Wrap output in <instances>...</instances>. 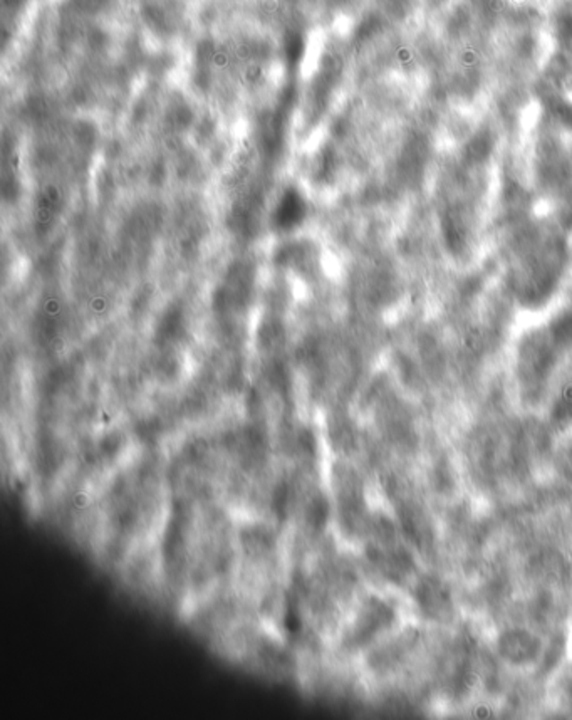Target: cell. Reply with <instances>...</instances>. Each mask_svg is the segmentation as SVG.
Returning <instances> with one entry per match:
<instances>
[{
    "instance_id": "3957f363",
    "label": "cell",
    "mask_w": 572,
    "mask_h": 720,
    "mask_svg": "<svg viewBox=\"0 0 572 720\" xmlns=\"http://www.w3.org/2000/svg\"><path fill=\"white\" fill-rule=\"evenodd\" d=\"M499 647H500L502 656H506L510 662H516V664L529 662V658L537 656L541 650V643L534 635L527 631H517V630L507 633L506 637L502 635Z\"/></svg>"
},
{
    "instance_id": "6da1fadb",
    "label": "cell",
    "mask_w": 572,
    "mask_h": 720,
    "mask_svg": "<svg viewBox=\"0 0 572 720\" xmlns=\"http://www.w3.org/2000/svg\"><path fill=\"white\" fill-rule=\"evenodd\" d=\"M551 418L559 425L572 424V353L551 385Z\"/></svg>"
},
{
    "instance_id": "277c9868",
    "label": "cell",
    "mask_w": 572,
    "mask_h": 720,
    "mask_svg": "<svg viewBox=\"0 0 572 720\" xmlns=\"http://www.w3.org/2000/svg\"><path fill=\"white\" fill-rule=\"evenodd\" d=\"M416 600L425 613L433 616H440L450 608L448 589L435 579H422V583L416 587Z\"/></svg>"
},
{
    "instance_id": "5b68a950",
    "label": "cell",
    "mask_w": 572,
    "mask_h": 720,
    "mask_svg": "<svg viewBox=\"0 0 572 720\" xmlns=\"http://www.w3.org/2000/svg\"><path fill=\"white\" fill-rule=\"evenodd\" d=\"M306 49V38L297 30L289 32L282 40V53L289 66H297L304 59Z\"/></svg>"
},
{
    "instance_id": "7a4b0ae2",
    "label": "cell",
    "mask_w": 572,
    "mask_h": 720,
    "mask_svg": "<svg viewBox=\"0 0 572 720\" xmlns=\"http://www.w3.org/2000/svg\"><path fill=\"white\" fill-rule=\"evenodd\" d=\"M306 217V199L297 187H287L274 209V226L279 230H293Z\"/></svg>"
},
{
    "instance_id": "8992f818",
    "label": "cell",
    "mask_w": 572,
    "mask_h": 720,
    "mask_svg": "<svg viewBox=\"0 0 572 720\" xmlns=\"http://www.w3.org/2000/svg\"><path fill=\"white\" fill-rule=\"evenodd\" d=\"M141 17L145 21L148 29L157 34V36H166L170 34V21L166 17V13H163L160 5L157 4H147L141 11Z\"/></svg>"
}]
</instances>
